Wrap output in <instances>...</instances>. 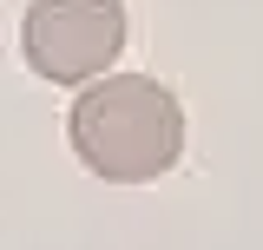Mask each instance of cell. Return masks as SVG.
Instances as JSON below:
<instances>
[{
    "label": "cell",
    "mask_w": 263,
    "mask_h": 250,
    "mask_svg": "<svg viewBox=\"0 0 263 250\" xmlns=\"http://www.w3.org/2000/svg\"><path fill=\"white\" fill-rule=\"evenodd\" d=\"M66 138L79 165L105 185H152L184 152V105L145 73H105L66 112Z\"/></svg>",
    "instance_id": "1"
},
{
    "label": "cell",
    "mask_w": 263,
    "mask_h": 250,
    "mask_svg": "<svg viewBox=\"0 0 263 250\" xmlns=\"http://www.w3.org/2000/svg\"><path fill=\"white\" fill-rule=\"evenodd\" d=\"M20 53L53 86H92L125 53V0H27Z\"/></svg>",
    "instance_id": "2"
}]
</instances>
